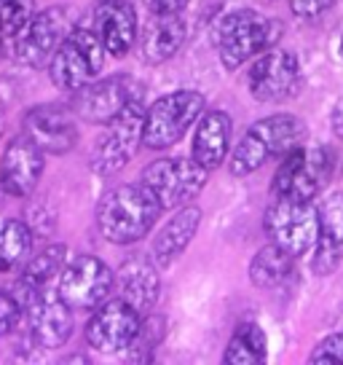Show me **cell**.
Wrapping results in <instances>:
<instances>
[{"mask_svg": "<svg viewBox=\"0 0 343 365\" xmlns=\"http://www.w3.org/2000/svg\"><path fill=\"white\" fill-rule=\"evenodd\" d=\"M161 202L145 182L115 185L97 205V228L110 245H134L148 237L161 215Z\"/></svg>", "mask_w": 343, "mask_h": 365, "instance_id": "obj_1", "label": "cell"}, {"mask_svg": "<svg viewBox=\"0 0 343 365\" xmlns=\"http://www.w3.org/2000/svg\"><path fill=\"white\" fill-rule=\"evenodd\" d=\"M282 38V22L247 9L223 11L212 22V43L226 70L241 68L250 57L274 48Z\"/></svg>", "mask_w": 343, "mask_h": 365, "instance_id": "obj_2", "label": "cell"}, {"mask_svg": "<svg viewBox=\"0 0 343 365\" xmlns=\"http://www.w3.org/2000/svg\"><path fill=\"white\" fill-rule=\"evenodd\" d=\"M303 135H306V126L297 115L276 113L255 121L231 153V175L233 178H247L260 167H265L271 159H282L303 143Z\"/></svg>", "mask_w": 343, "mask_h": 365, "instance_id": "obj_3", "label": "cell"}, {"mask_svg": "<svg viewBox=\"0 0 343 365\" xmlns=\"http://www.w3.org/2000/svg\"><path fill=\"white\" fill-rule=\"evenodd\" d=\"M335 156L324 145H297L282 156V167L271 182V196L314 202L330 182Z\"/></svg>", "mask_w": 343, "mask_h": 365, "instance_id": "obj_4", "label": "cell"}, {"mask_svg": "<svg viewBox=\"0 0 343 365\" xmlns=\"http://www.w3.org/2000/svg\"><path fill=\"white\" fill-rule=\"evenodd\" d=\"M204 113V94L180 89L164 94L145 110V137L142 145L150 150H167L177 145L183 135Z\"/></svg>", "mask_w": 343, "mask_h": 365, "instance_id": "obj_5", "label": "cell"}, {"mask_svg": "<svg viewBox=\"0 0 343 365\" xmlns=\"http://www.w3.org/2000/svg\"><path fill=\"white\" fill-rule=\"evenodd\" d=\"M265 234L290 255H306L320 237V210L314 202L274 196L265 210Z\"/></svg>", "mask_w": 343, "mask_h": 365, "instance_id": "obj_6", "label": "cell"}, {"mask_svg": "<svg viewBox=\"0 0 343 365\" xmlns=\"http://www.w3.org/2000/svg\"><path fill=\"white\" fill-rule=\"evenodd\" d=\"M105 65V46L94 30H73L51 59V81L62 91H78L97 81Z\"/></svg>", "mask_w": 343, "mask_h": 365, "instance_id": "obj_7", "label": "cell"}, {"mask_svg": "<svg viewBox=\"0 0 343 365\" xmlns=\"http://www.w3.org/2000/svg\"><path fill=\"white\" fill-rule=\"evenodd\" d=\"M209 170L201 167L196 159H183V156H167L148 164L142 172V182L150 188V194L161 202L164 210L185 207L201 194L206 185Z\"/></svg>", "mask_w": 343, "mask_h": 365, "instance_id": "obj_8", "label": "cell"}, {"mask_svg": "<svg viewBox=\"0 0 343 365\" xmlns=\"http://www.w3.org/2000/svg\"><path fill=\"white\" fill-rule=\"evenodd\" d=\"M115 274L97 255H78L59 274V296L73 312H92L110 298Z\"/></svg>", "mask_w": 343, "mask_h": 365, "instance_id": "obj_9", "label": "cell"}, {"mask_svg": "<svg viewBox=\"0 0 343 365\" xmlns=\"http://www.w3.org/2000/svg\"><path fill=\"white\" fill-rule=\"evenodd\" d=\"M142 137H145V105L142 100H134L107 124L102 143L94 148V172H100V175L121 172L137 156Z\"/></svg>", "mask_w": 343, "mask_h": 365, "instance_id": "obj_10", "label": "cell"}, {"mask_svg": "<svg viewBox=\"0 0 343 365\" xmlns=\"http://www.w3.org/2000/svg\"><path fill=\"white\" fill-rule=\"evenodd\" d=\"M70 33H73V27L62 9H46V11L33 14V19L24 24L19 33L11 35L14 59L22 65H30V68L51 65L54 54Z\"/></svg>", "mask_w": 343, "mask_h": 365, "instance_id": "obj_11", "label": "cell"}, {"mask_svg": "<svg viewBox=\"0 0 343 365\" xmlns=\"http://www.w3.org/2000/svg\"><path fill=\"white\" fill-rule=\"evenodd\" d=\"M142 100V86L129 76L92 81L89 86L73 91V110L89 124H110L129 103Z\"/></svg>", "mask_w": 343, "mask_h": 365, "instance_id": "obj_12", "label": "cell"}, {"mask_svg": "<svg viewBox=\"0 0 343 365\" xmlns=\"http://www.w3.org/2000/svg\"><path fill=\"white\" fill-rule=\"evenodd\" d=\"M30 336L43 349H57L73 336V309L62 301L57 287H35L24 298Z\"/></svg>", "mask_w": 343, "mask_h": 365, "instance_id": "obj_13", "label": "cell"}, {"mask_svg": "<svg viewBox=\"0 0 343 365\" xmlns=\"http://www.w3.org/2000/svg\"><path fill=\"white\" fill-rule=\"evenodd\" d=\"M247 89L258 103H279L300 89V62L290 51L268 48L247 70Z\"/></svg>", "mask_w": 343, "mask_h": 365, "instance_id": "obj_14", "label": "cell"}, {"mask_svg": "<svg viewBox=\"0 0 343 365\" xmlns=\"http://www.w3.org/2000/svg\"><path fill=\"white\" fill-rule=\"evenodd\" d=\"M139 325H142V314L118 296L94 309L92 319L86 325V341L92 349L105 354L126 352L137 339Z\"/></svg>", "mask_w": 343, "mask_h": 365, "instance_id": "obj_15", "label": "cell"}, {"mask_svg": "<svg viewBox=\"0 0 343 365\" xmlns=\"http://www.w3.org/2000/svg\"><path fill=\"white\" fill-rule=\"evenodd\" d=\"M24 135L41 145L43 153L62 156L75 148L78 143V124H75V110L59 103L35 105L33 110L24 115Z\"/></svg>", "mask_w": 343, "mask_h": 365, "instance_id": "obj_16", "label": "cell"}, {"mask_svg": "<svg viewBox=\"0 0 343 365\" xmlns=\"http://www.w3.org/2000/svg\"><path fill=\"white\" fill-rule=\"evenodd\" d=\"M46 159L38 143H33L27 135L14 137L9 143V148L0 159V185L9 196H30L35 191V185L43 175Z\"/></svg>", "mask_w": 343, "mask_h": 365, "instance_id": "obj_17", "label": "cell"}, {"mask_svg": "<svg viewBox=\"0 0 343 365\" xmlns=\"http://www.w3.org/2000/svg\"><path fill=\"white\" fill-rule=\"evenodd\" d=\"M320 210V237L311 255L314 274H332L343 261V191L327 194L317 202Z\"/></svg>", "mask_w": 343, "mask_h": 365, "instance_id": "obj_18", "label": "cell"}, {"mask_svg": "<svg viewBox=\"0 0 343 365\" xmlns=\"http://www.w3.org/2000/svg\"><path fill=\"white\" fill-rule=\"evenodd\" d=\"M94 33L110 57H124L137 43V11L126 0H102L94 11Z\"/></svg>", "mask_w": 343, "mask_h": 365, "instance_id": "obj_19", "label": "cell"}, {"mask_svg": "<svg viewBox=\"0 0 343 365\" xmlns=\"http://www.w3.org/2000/svg\"><path fill=\"white\" fill-rule=\"evenodd\" d=\"M118 293L129 307H134L139 314H148L156 307L161 293V279H159V266L148 255H129L118 266Z\"/></svg>", "mask_w": 343, "mask_h": 365, "instance_id": "obj_20", "label": "cell"}, {"mask_svg": "<svg viewBox=\"0 0 343 365\" xmlns=\"http://www.w3.org/2000/svg\"><path fill=\"white\" fill-rule=\"evenodd\" d=\"M185 35H188V24L183 14H150L142 33L137 35L139 57L148 65H161L183 48Z\"/></svg>", "mask_w": 343, "mask_h": 365, "instance_id": "obj_21", "label": "cell"}, {"mask_svg": "<svg viewBox=\"0 0 343 365\" xmlns=\"http://www.w3.org/2000/svg\"><path fill=\"white\" fill-rule=\"evenodd\" d=\"M199 223H201V210L183 207L159 228V234L153 237V245H150V258L156 261L159 269H169L188 250V245L194 242L199 231Z\"/></svg>", "mask_w": 343, "mask_h": 365, "instance_id": "obj_22", "label": "cell"}, {"mask_svg": "<svg viewBox=\"0 0 343 365\" xmlns=\"http://www.w3.org/2000/svg\"><path fill=\"white\" fill-rule=\"evenodd\" d=\"M231 137H233V121L226 110H209L199 118L194 132V159L206 167V170H218L223 161L228 159Z\"/></svg>", "mask_w": 343, "mask_h": 365, "instance_id": "obj_23", "label": "cell"}, {"mask_svg": "<svg viewBox=\"0 0 343 365\" xmlns=\"http://www.w3.org/2000/svg\"><path fill=\"white\" fill-rule=\"evenodd\" d=\"M65 255H68L65 245H48L43 250L33 252V255L24 261L22 277H19L16 285H14V290L19 293V298L24 301L30 290L51 285V279H54L57 274H62V269H65Z\"/></svg>", "mask_w": 343, "mask_h": 365, "instance_id": "obj_24", "label": "cell"}, {"mask_svg": "<svg viewBox=\"0 0 343 365\" xmlns=\"http://www.w3.org/2000/svg\"><path fill=\"white\" fill-rule=\"evenodd\" d=\"M295 263V255H290L287 250H282L279 245H265L263 250L255 252V258L250 263V279L255 287L260 290H274V287H282L292 277V266Z\"/></svg>", "mask_w": 343, "mask_h": 365, "instance_id": "obj_25", "label": "cell"}, {"mask_svg": "<svg viewBox=\"0 0 343 365\" xmlns=\"http://www.w3.org/2000/svg\"><path fill=\"white\" fill-rule=\"evenodd\" d=\"M268 357V341L258 322H244L231 336L223 363L228 365H263Z\"/></svg>", "mask_w": 343, "mask_h": 365, "instance_id": "obj_26", "label": "cell"}, {"mask_svg": "<svg viewBox=\"0 0 343 365\" xmlns=\"http://www.w3.org/2000/svg\"><path fill=\"white\" fill-rule=\"evenodd\" d=\"M33 231L24 220H6L0 226V272H11L14 266L30 255Z\"/></svg>", "mask_w": 343, "mask_h": 365, "instance_id": "obj_27", "label": "cell"}, {"mask_svg": "<svg viewBox=\"0 0 343 365\" xmlns=\"http://www.w3.org/2000/svg\"><path fill=\"white\" fill-rule=\"evenodd\" d=\"M35 0H0V33L14 35L33 19Z\"/></svg>", "mask_w": 343, "mask_h": 365, "instance_id": "obj_28", "label": "cell"}, {"mask_svg": "<svg viewBox=\"0 0 343 365\" xmlns=\"http://www.w3.org/2000/svg\"><path fill=\"white\" fill-rule=\"evenodd\" d=\"M24 301L14 287H0V336L11 333L24 317Z\"/></svg>", "mask_w": 343, "mask_h": 365, "instance_id": "obj_29", "label": "cell"}, {"mask_svg": "<svg viewBox=\"0 0 343 365\" xmlns=\"http://www.w3.org/2000/svg\"><path fill=\"white\" fill-rule=\"evenodd\" d=\"M314 365H343V331L332 333L327 339L317 344V349L311 352Z\"/></svg>", "mask_w": 343, "mask_h": 365, "instance_id": "obj_30", "label": "cell"}, {"mask_svg": "<svg viewBox=\"0 0 343 365\" xmlns=\"http://www.w3.org/2000/svg\"><path fill=\"white\" fill-rule=\"evenodd\" d=\"M335 0H290V6H292V14L300 16V19H314V16H320L330 9Z\"/></svg>", "mask_w": 343, "mask_h": 365, "instance_id": "obj_31", "label": "cell"}, {"mask_svg": "<svg viewBox=\"0 0 343 365\" xmlns=\"http://www.w3.org/2000/svg\"><path fill=\"white\" fill-rule=\"evenodd\" d=\"M150 14H183L188 0H142Z\"/></svg>", "mask_w": 343, "mask_h": 365, "instance_id": "obj_32", "label": "cell"}, {"mask_svg": "<svg viewBox=\"0 0 343 365\" xmlns=\"http://www.w3.org/2000/svg\"><path fill=\"white\" fill-rule=\"evenodd\" d=\"M330 126H332V132L341 137L343 140V97L335 103V108H332V113H330Z\"/></svg>", "mask_w": 343, "mask_h": 365, "instance_id": "obj_33", "label": "cell"}, {"mask_svg": "<svg viewBox=\"0 0 343 365\" xmlns=\"http://www.w3.org/2000/svg\"><path fill=\"white\" fill-rule=\"evenodd\" d=\"M0 135H3V105H0Z\"/></svg>", "mask_w": 343, "mask_h": 365, "instance_id": "obj_34", "label": "cell"}, {"mask_svg": "<svg viewBox=\"0 0 343 365\" xmlns=\"http://www.w3.org/2000/svg\"><path fill=\"white\" fill-rule=\"evenodd\" d=\"M338 48H341V57H343V38H341V46H338Z\"/></svg>", "mask_w": 343, "mask_h": 365, "instance_id": "obj_35", "label": "cell"}]
</instances>
